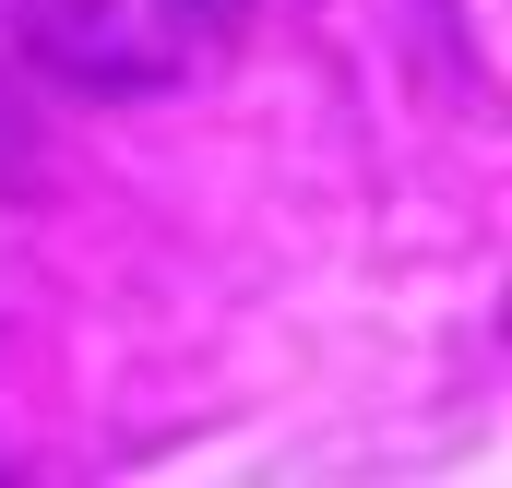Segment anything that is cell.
I'll use <instances>...</instances> for the list:
<instances>
[{
	"label": "cell",
	"mask_w": 512,
	"mask_h": 488,
	"mask_svg": "<svg viewBox=\"0 0 512 488\" xmlns=\"http://www.w3.org/2000/svg\"><path fill=\"white\" fill-rule=\"evenodd\" d=\"M0 24L60 84L131 96V84H179L203 48H227L239 0H0Z\"/></svg>",
	"instance_id": "cell-1"
}]
</instances>
